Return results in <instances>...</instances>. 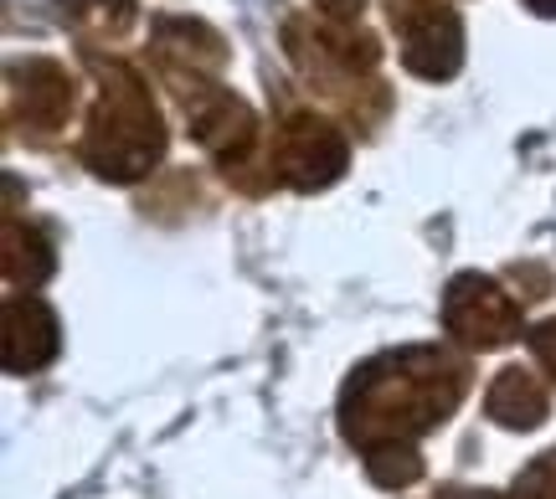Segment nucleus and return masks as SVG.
<instances>
[]
</instances>
